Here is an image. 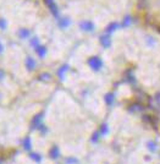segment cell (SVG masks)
Returning <instances> with one entry per match:
<instances>
[{
	"instance_id": "obj_1",
	"label": "cell",
	"mask_w": 160,
	"mask_h": 164,
	"mask_svg": "<svg viewBox=\"0 0 160 164\" xmlns=\"http://www.w3.org/2000/svg\"><path fill=\"white\" fill-rule=\"evenodd\" d=\"M88 64H89V66L92 67L93 70H95V71H98L100 67L103 66V61L98 58V57H93V58H90L89 60H88Z\"/></svg>"
},
{
	"instance_id": "obj_2",
	"label": "cell",
	"mask_w": 160,
	"mask_h": 164,
	"mask_svg": "<svg viewBox=\"0 0 160 164\" xmlns=\"http://www.w3.org/2000/svg\"><path fill=\"white\" fill-rule=\"evenodd\" d=\"M44 3H45V5L48 6V9H49L50 11H51V13L54 16H59V11H58V6H56V4L54 3V0H44Z\"/></svg>"
},
{
	"instance_id": "obj_3",
	"label": "cell",
	"mask_w": 160,
	"mask_h": 164,
	"mask_svg": "<svg viewBox=\"0 0 160 164\" xmlns=\"http://www.w3.org/2000/svg\"><path fill=\"white\" fill-rule=\"evenodd\" d=\"M42 117H43V113H39L38 115H36L32 121V127L33 129H38V126L40 125V120H42Z\"/></svg>"
},
{
	"instance_id": "obj_4",
	"label": "cell",
	"mask_w": 160,
	"mask_h": 164,
	"mask_svg": "<svg viewBox=\"0 0 160 164\" xmlns=\"http://www.w3.org/2000/svg\"><path fill=\"white\" fill-rule=\"evenodd\" d=\"M81 28H82V30H85V31L90 32V31H93L94 26H93V23H92V22H89V21H85V22H82V23H81Z\"/></svg>"
},
{
	"instance_id": "obj_5",
	"label": "cell",
	"mask_w": 160,
	"mask_h": 164,
	"mask_svg": "<svg viewBox=\"0 0 160 164\" xmlns=\"http://www.w3.org/2000/svg\"><path fill=\"white\" fill-rule=\"evenodd\" d=\"M100 43L103 47L105 48H109L111 45V40H110V37L109 36H101L100 37Z\"/></svg>"
},
{
	"instance_id": "obj_6",
	"label": "cell",
	"mask_w": 160,
	"mask_h": 164,
	"mask_svg": "<svg viewBox=\"0 0 160 164\" xmlns=\"http://www.w3.org/2000/svg\"><path fill=\"white\" fill-rule=\"evenodd\" d=\"M49 156L51 157L53 159H56L58 157L60 156V151H59V147H56V146H54L51 149H50V152H49Z\"/></svg>"
},
{
	"instance_id": "obj_7",
	"label": "cell",
	"mask_w": 160,
	"mask_h": 164,
	"mask_svg": "<svg viewBox=\"0 0 160 164\" xmlns=\"http://www.w3.org/2000/svg\"><path fill=\"white\" fill-rule=\"evenodd\" d=\"M26 67L28 70H34V67H36V61L32 58H27L26 59Z\"/></svg>"
},
{
	"instance_id": "obj_8",
	"label": "cell",
	"mask_w": 160,
	"mask_h": 164,
	"mask_svg": "<svg viewBox=\"0 0 160 164\" xmlns=\"http://www.w3.org/2000/svg\"><path fill=\"white\" fill-rule=\"evenodd\" d=\"M36 52H37V54H38L40 58H44V55L47 54V48L45 47H42V45H38L36 48Z\"/></svg>"
},
{
	"instance_id": "obj_9",
	"label": "cell",
	"mask_w": 160,
	"mask_h": 164,
	"mask_svg": "<svg viewBox=\"0 0 160 164\" xmlns=\"http://www.w3.org/2000/svg\"><path fill=\"white\" fill-rule=\"evenodd\" d=\"M67 69H68V66L67 65H62L60 69H59V71H58V76H59V78L60 80H64V74L67 71Z\"/></svg>"
},
{
	"instance_id": "obj_10",
	"label": "cell",
	"mask_w": 160,
	"mask_h": 164,
	"mask_svg": "<svg viewBox=\"0 0 160 164\" xmlns=\"http://www.w3.org/2000/svg\"><path fill=\"white\" fill-rule=\"evenodd\" d=\"M23 148L27 149V151H30L32 148V142H31V139L30 137H26L25 141H23Z\"/></svg>"
},
{
	"instance_id": "obj_11",
	"label": "cell",
	"mask_w": 160,
	"mask_h": 164,
	"mask_svg": "<svg viewBox=\"0 0 160 164\" xmlns=\"http://www.w3.org/2000/svg\"><path fill=\"white\" fill-rule=\"evenodd\" d=\"M105 103L108 104V105H111L114 103V94L113 93H108L106 95H105Z\"/></svg>"
},
{
	"instance_id": "obj_12",
	"label": "cell",
	"mask_w": 160,
	"mask_h": 164,
	"mask_svg": "<svg viewBox=\"0 0 160 164\" xmlns=\"http://www.w3.org/2000/svg\"><path fill=\"white\" fill-rule=\"evenodd\" d=\"M18 36H20V38L25 39V38H27V37L30 36V31H28V30H20Z\"/></svg>"
},
{
	"instance_id": "obj_13",
	"label": "cell",
	"mask_w": 160,
	"mask_h": 164,
	"mask_svg": "<svg viewBox=\"0 0 160 164\" xmlns=\"http://www.w3.org/2000/svg\"><path fill=\"white\" fill-rule=\"evenodd\" d=\"M117 27H119V25H117L116 22H114V23H110L109 26H108V28H106V33H111L113 31H115Z\"/></svg>"
},
{
	"instance_id": "obj_14",
	"label": "cell",
	"mask_w": 160,
	"mask_h": 164,
	"mask_svg": "<svg viewBox=\"0 0 160 164\" xmlns=\"http://www.w3.org/2000/svg\"><path fill=\"white\" fill-rule=\"evenodd\" d=\"M30 157H31L33 160H36V162H38V163L42 160V157H40V154H38V153H31Z\"/></svg>"
},
{
	"instance_id": "obj_15",
	"label": "cell",
	"mask_w": 160,
	"mask_h": 164,
	"mask_svg": "<svg viewBox=\"0 0 160 164\" xmlns=\"http://www.w3.org/2000/svg\"><path fill=\"white\" fill-rule=\"evenodd\" d=\"M59 23H60L61 27H67L68 25H70V21H68L67 18H61V20H59Z\"/></svg>"
},
{
	"instance_id": "obj_16",
	"label": "cell",
	"mask_w": 160,
	"mask_h": 164,
	"mask_svg": "<svg viewBox=\"0 0 160 164\" xmlns=\"http://www.w3.org/2000/svg\"><path fill=\"white\" fill-rule=\"evenodd\" d=\"M109 132V129H108V125H101V127H100V134L101 135H106Z\"/></svg>"
},
{
	"instance_id": "obj_17",
	"label": "cell",
	"mask_w": 160,
	"mask_h": 164,
	"mask_svg": "<svg viewBox=\"0 0 160 164\" xmlns=\"http://www.w3.org/2000/svg\"><path fill=\"white\" fill-rule=\"evenodd\" d=\"M66 163H67V164H77L78 160L76 159V158H67V159H66Z\"/></svg>"
},
{
	"instance_id": "obj_18",
	"label": "cell",
	"mask_w": 160,
	"mask_h": 164,
	"mask_svg": "<svg viewBox=\"0 0 160 164\" xmlns=\"http://www.w3.org/2000/svg\"><path fill=\"white\" fill-rule=\"evenodd\" d=\"M99 136H100V134H99V132H95V134L92 136V141H93V142H98Z\"/></svg>"
},
{
	"instance_id": "obj_19",
	"label": "cell",
	"mask_w": 160,
	"mask_h": 164,
	"mask_svg": "<svg viewBox=\"0 0 160 164\" xmlns=\"http://www.w3.org/2000/svg\"><path fill=\"white\" fill-rule=\"evenodd\" d=\"M5 27H6L5 20H4V18H0V28H1V30H5Z\"/></svg>"
},
{
	"instance_id": "obj_20",
	"label": "cell",
	"mask_w": 160,
	"mask_h": 164,
	"mask_svg": "<svg viewBox=\"0 0 160 164\" xmlns=\"http://www.w3.org/2000/svg\"><path fill=\"white\" fill-rule=\"evenodd\" d=\"M148 146H149V149H150V151H155V143L154 142H149L148 143Z\"/></svg>"
},
{
	"instance_id": "obj_21",
	"label": "cell",
	"mask_w": 160,
	"mask_h": 164,
	"mask_svg": "<svg viewBox=\"0 0 160 164\" xmlns=\"http://www.w3.org/2000/svg\"><path fill=\"white\" fill-rule=\"evenodd\" d=\"M31 44L33 45V47H38V38H33L32 40H31Z\"/></svg>"
},
{
	"instance_id": "obj_22",
	"label": "cell",
	"mask_w": 160,
	"mask_h": 164,
	"mask_svg": "<svg viewBox=\"0 0 160 164\" xmlns=\"http://www.w3.org/2000/svg\"><path fill=\"white\" fill-rule=\"evenodd\" d=\"M38 129L40 130V132H42V134H45V132H47V127H45L44 125H39Z\"/></svg>"
},
{
	"instance_id": "obj_23",
	"label": "cell",
	"mask_w": 160,
	"mask_h": 164,
	"mask_svg": "<svg viewBox=\"0 0 160 164\" xmlns=\"http://www.w3.org/2000/svg\"><path fill=\"white\" fill-rule=\"evenodd\" d=\"M49 77H50V76H49L48 74H42L40 76H39V78H40V80H48Z\"/></svg>"
},
{
	"instance_id": "obj_24",
	"label": "cell",
	"mask_w": 160,
	"mask_h": 164,
	"mask_svg": "<svg viewBox=\"0 0 160 164\" xmlns=\"http://www.w3.org/2000/svg\"><path fill=\"white\" fill-rule=\"evenodd\" d=\"M130 22H131V18L127 16L126 18H125V21H123V26H127V25H130Z\"/></svg>"
},
{
	"instance_id": "obj_25",
	"label": "cell",
	"mask_w": 160,
	"mask_h": 164,
	"mask_svg": "<svg viewBox=\"0 0 160 164\" xmlns=\"http://www.w3.org/2000/svg\"><path fill=\"white\" fill-rule=\"evenodd\" d=\"M4 76H5V72H4V70H3V69H0V80H1V78H4Z\"/></svg>"
},
{
	"instance_id": "obj_26",
	"label": "cell",
	"mask_w": 160,
	"mask_h": 164,
	"mask_svg": "<svg viewBox=\"0 0 160 164\" xmlns=\"http://www.w3.org/2000/svg\"><path fill=\"white\" fill-rule=\"evenodd\" d=\"M3 49H4V48H3V45H1V43H0V53H3Z\"/></svg>"
},
{
	"instance_id": "obj_27",
	"label": "cell",
	"mask_w": 160,
	"mask_h": 164,
	"mask_svg": "<svg viewBox=\"0 0 160 164\" xmlns=\"http://www.w3.org/2000/svg\"><path fill=\"white\" fill-rule=\"evenodd\" d=\"M0 164H1V160H0Z\"/></svg>"
}]
</instances>
